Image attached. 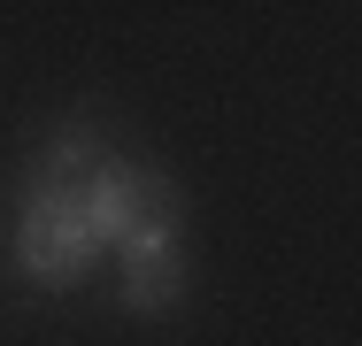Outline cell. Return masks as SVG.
<instances>
[{
	"label": "cell",
	"instance_id": "obj_1",
	"mask_svg": "<svg viewBox=\"0 0 362 346\" xmlns=\"http://www.w3.org/2000/svg\"><path fill=\"white\" fill-rule=\"evenodd\" d=\"M100 254H108V246H100L93 223H85V193H77L70 177H54V169H31L23 223H16V262L39 277V285H62V292H70Z\"/></svg>",
	"mask_w": 362,
	"mask_h": 346
},
{
	"label": "cell",
	"instance_id": "obj_2",
	"mask_svg": "<svg viewBox=\"0 0 362 346\" xmlns=\"http://www.w3.org/2000/svg\"><path fill=\"white\" fill-rule=\"evenodd\" d=\"M85 223H93V239L116 254L139 223H185V185L170 177V169H146V162H100L85 185Z\"/></svg>",
	"mask_w": 362,
	"mask_h": 346
},
{
	"label": "cell",
	"instance_id": "obj_3",
	"mask_svg": "<svg viewBox=\"0 0 362 346\" xmlns=\"http://www.w3.org/2000/svg\"><path fill=\"white\" fill-rule=\"evenodd\" d=\"M124 308L132 316H177L185 292H193V262H185V231L177 223H139L124 246Z\"/></svg>",
	"mask_w": 362,
	"mask_h": 346
},
{
	"label": "cell",
	"instance_id": "obj_4",
	"mask_svg": "<svg viewBox=\"0 0 362 346\" xmlns=\"http://www.w3.org/2000/svg\"><path fill=\"white\" fill-rule=\"evenodd\" d=\"M85 162H108V138H100V124H62V131L47 138V162H39V169L70 177V169H85Z\"/></svg>",
	"mask_w": 362,
	"mask_h": 346
}]
</instances>
